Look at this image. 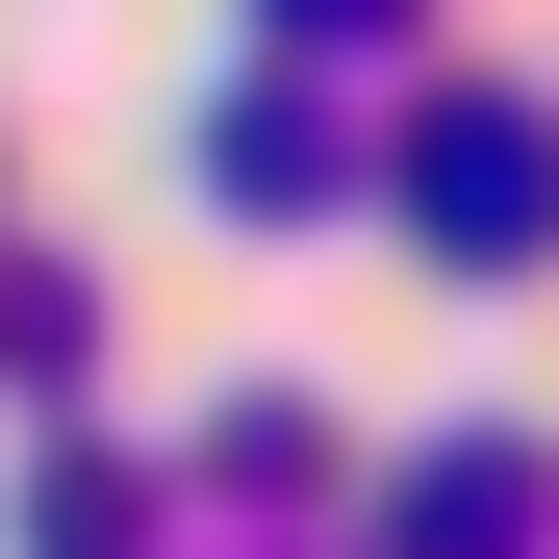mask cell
<instances>
[{"label":"cell","mask_w":559,"mask_h":559,"mask_svg":"<svg viewBox=\"0 0 559 559\" xmlns=\"http://www.w3.org/2000/svg\"><path fill=\"white\" fill-rule=\"evenodd\" d=\"M356 178H382V153H356L331 51H254L229 103H204V204H229V229H306V204H356Z\"/></svg>","instance_id":"cell-1"},{"label":"cell","mask_w":559,"mask_h":559,"mask_svg":"<svg viewBox=\"0 0 559 559\" xmlns=\"http://www.w3.org/2000/svg\"><path fill=\"white\" fill-rule=\"evenodd\" d=\"M0 534H26V559H153V457H103V432H51Z\"/></svg>","instance_id":"cell-4"},{"label":"cell","mask_w":559,"mask_h":559,"mask_svg":"<svg viewBox=\"0 0 559 559\" xmlns=\"http://www.w3.org/2000/svg\"><path fill=\"white\" fill-rule=\"evenodd\" d=\"M534 509H559V457H534V432H457V457H407L382 534H407V559H534Z\"/></svg>","instance_id":"cell-3"},{"label":"cell","mask_w":559,"mask_h":559,"mask_svg":"<svg viewBox=\"0 0 559 559\" xmlns=\"http://www.w3.org/2000/svg\"><path fill=\"white\" fill-rule=\"evenodd\" d=\"M382 204H407L432 254H534V229H559V103H432V128L382 153Z\"/></svg>","instance_id":"cell-2"},{"label":"cell","mask_w":559,"mask_h":559,"mask_svg":"<svg viewBox=\"0 0 559 559\" xmlns=\"http://www.w3.org/2000/svg\"><path fill=\"white\" fill-rule=\"evenodd\" d=\"M254 26H280V51H382L407 0H254Z\"/></svg>","instance_id":"cell-7"},{"label":"cell","mask_w":559,"mask_h":559,"mask_svg":"<svg viewBox=\"0 0 559 559\" xmlns=\"http://www.w3.org/2000/svg\"><path fill=\"white\" fill-rule=\"evenodd\" d=\"M204 509H280V484H331V407H204V457H178Z\"/></svg>","instance_id":"cell-6"},{"label":"cell","mask_w":559,"mask_h":559,"mask_svg":"<svg viewBox=\"0 0 559 559\" xmlns=\"http://www.w3.org/2000/svg\"><path fill=\"white\" fill-rule=\"evenodd\" d=\"M0 382H26V407L103 382V280H76V254H0Z\"/></svg>","instance_id":"cell-5"}]
</instances>
